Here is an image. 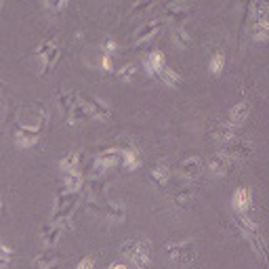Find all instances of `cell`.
Listing matches in <instances>:
<instances>
[{"instance_id":"obj_1","label":"cell","mask_w":269,"mask_h":269,"mask_svg":"<svg viewBox=\"0 0 269 269\" xmlns=\"http://www.w3.org/2000/svg\"><path fill=\"white\" fill-rule=\"evenodd\" d=\"M76 206H78V196L76 194L61 192L59 196H57V202H55L53 215H51V223H59L65 229H69V227H72L69 219H72Z\"/></svg>"},{"instance_id":"obj_2","label":"cell","mask_w":269,"mask_h":269,"mask_svg":"<svg viewBox=\"0 0 269 269\" xmlns=\"http://www.w3.org/2000/svg\"><path fill=\"white\" fill-rule=\"evenodd\" d=\"M122 254L137 269H145L151 263V244L147 240H131L122 246Z\"/></svg>"},{"instance_id":"obj_3","label":"cell","mask_w":269,"mask_h":269,"mask_svg":"<svg viewBox=\"0 0 269 269\" xmlns=\"http://www.w3.org/2000/svg\"><path fill=\"white\" fill-rule=\"evenodd\" d=\"M236 225L240 227V231L246 236V240L250 242L252 250L261 256V259H265V244H263V238H261V231L259 227H256V223L248 217V215H240L236 213Z\"/></svg>"},{"instance_id":"obj_4","label":"cell","mask_w":269,"mask_h":269,"mask_svg":"<svg viewBox=\"0 0 269 269\" xmlns=\"http://www.w3.org/2000/svg\"><path fill=\"white\" fill-rule=\"evenodd\" d=\"M168 252V259L179 265V267H187L192 265V261L196 259V246L192 240H185V242H177V244H168L166 246Z\"/></svg>"},{"instance_id":"obj_5","label":"cell","mask_w":269,"mask_h":269,"mask_svg":"<svg viewBox=\"0 0 269 269\" xmlns=\"http://www.w3.org/2000/svg\"><path fill=\"white\" fill-rule=\"evenodd\" d=\"M78 103L82 105L84 114L88 116V118H97V120H105L110 118V108L105 105L103 101H99L97 97L88 95V93H78Z\"/></svg>"},{"instance_id":"obj_6","label":"cell","mask_w":269,"mask_h":269,"mask_svg":"<svg viewBox=\"0 0 269 269\" xmlns=\"http://www.w3.org/2000/svg\"><path fill=\"white\" fill-rule=\"evenodd\" d=\"M252 151H254V147H252L250 143L242 141V139H233V141H227V143L223 145V149H221L219 154H223L225 158H229V160L236 162L238 158H246V156H250Z\"/></svg>"},{"instance_id":"obj_7","label":"cell","mask_w":269,"mask_h":269,"mask_svg":"<svg viewBox=\"0 0 269 269\" xmlns=\"http://www.w3.org/2000/svg\"><path fill=\"white\" fill-rule=\"evenodd\" d=\"M162 28H164V21H162V19L147 21L145 26H141V28L137 30L133 42H135V44H141V42H145V40H149V38H154L156 34H160V30H162Z\"/></svg>"},{"instance_id":"obj_8","label":"cell","mask_w":269,"mask_h":269,"mask_svg":"<svg viewBox=\"0 0 269 269\" xmlns=\"http://www.w3.org/2000/svg\"><path fill=\"white\" fill-rule=\"evenodd\" d=\"M120 162V151L118 149H105L95 158V172H103L105 168H112Z\"/></svg>"},{"instance_id":"obj_9","label":"cell","mask_w":269,"mask_h":269,"mask_svg":"<svg viewBox=\"0 0 269 269\" xmlns=\"http://www.w3.org/2000/svg\"><path fill=\"white\" fill-rule=\"evenodd\" d=\"M233 166V160L225 158L223 154H215L213 158L208 160V170L210 174H215V177H221V174H227Z\"/></svg>"},{"instance_id":"obj_10","label":"cell","mask_w":269,"mask_h":269,"mask_svg":"<svg viewBox=\"0 0 269 269\" xmlns=\"http://www.w3.org/2000/svg\"><path fill=\"white\" fill-rule=\"evenodd\" d=\"M192 11H194V5H187V3H170L166 7V13L174 23H183L190 17Z\"/></svg>"},{"instance_id":"obj_11","label":"cell","mask_w":269,"mask_h":269,"mask_svg":"<svg viewBox=\"0 0 269 269\" xmlns=\"http://www.w3.org/2000/svg\"><path fill=\"white\" fill-rule=\"evenodd\" d=\"M61 256L49 250V252H40L36 259H34V269H59Z\"/></svg>"},{"instance_id":"obj_12","label":"cell","mask_w":269,"mask_h":269,"mask_svg":"<svg viewBox=\"0 0 269 269\" xmlns=\"http://www.w3.org/2000/svg\"><path fill=\"white\" fill-rule=\"evenodd\" d=\"M63 231H65V227L59 225V223H46L42 227V242L46 244V246H55V244L61 240Z\"/></svg>"},{"instance_id":"obj_13","label":"cell","mask_w":269,"mask_h":269,"mask_svg":"<svg viewBox=\"0 0 269 269\" xmlns=\"http://www.w3.org/2000/svg\"><path fill=\"white\" fill-rule=\"evenodd\" d=\"M250 192L246 190V187H240V190H236V194H233V210L240 215H246L248 208H250Z\"/></svg>"},{"instance_id":"obj_14","label":"cell","mask_w":269,"mask_h":269,"mask_svg":"<svg viewBox=\"0 0 269 269\" xmlns=\"http://www.w3.org/2000/svg\"><path fill=\"white\" fill-rule=\"evenodd\" d=\"M15 143H17V147H23V149L36 145V143H38V133L30 131V128L17 126V128H15Z\"/></svg>"},{"instance_id":"obj_15","label":"cell","mask_w":269,"mask_h":269,"mask_svg":"<svg viewBox=\"0 0 269 269\" xmlns=\"http://www.w3.org/2000/svg\"><path fill=\"white\" fill-rule=\"evenodd\" d=\"M213 135H215V139H219V141H223V143L233 141V139H238V126L229 124L227 120H225V122H219V124L215 126Z\"/></svg>"},{"instance_id":"obj_16","label":"cell","mask_w":269,"mask_h":269,"mask_svg":"<svg viewBox=\"0 0 269 269\" xmlns=\"http://www.w3.org/2000/svg\"><path fill=\"white\" fill-rule=\"evenodd\" d=\"M76 103H78V93H74V91H61L59 95H57V105H59V110L65 118L69 116V112L74 110Z\"/></svg>"},{"instance_id":"obj_17","label":"cell","mask_w":269,"mask_h":269,"mask_svg":"<svg viewBox=\"0 0 269 269\" xmlns=\"http://www.w3.org/2000/svg\"><path fill=\"white\" fill-rule=\"evenodd\" d=\"M248 112H250V105L246 103V101H242V103H236L233 108L229 110V124H233V126H240L244 120L248 118Z\"/></svg>"},{"instance_id":"obj_18","label":"cell","mask_w":269,"mask_h":269,"mask_svg":"<svg viewBox=\"0 0 269 269\" xmlns=\"http://www.w3.org/2000/svg\"><path fill=\"white\" fill-rule=\"evenodd\" d=\"M143 65H145V69H147V74H158L162 67L166 65V61H164V55H162L160 51H154V53H149L145 59H143Z\"/></svg>"},{"instance_id":"obj_19","label":"cell","mask_w":269,"mask_h":269,"mask_svg":"<svg viewBox=\"0 0 269 269\" xmlns=\"http://www.w3.org/2000/svg\"><path fill=\"white\" fill-rule=\"evenodd\" d=\"M181 172L185 174L187 179L198 177V174L202 172V160L198 158V156H192V158L183 160V162H181Z\"/></svg>"},{"instance_id":"obj_20","label":"cell","mask_w":269,"mask_h":269,"mask_svg":"<svg viewBox=\"0 0 269 269\" xmlns=\"http://www.w3.org/2000/svg\"><path fill=\"white\" fill-rule=\"evenodd\" d=\"M120 160L126 170H135L141 164V158H139V151L133 149V147H126V149H120Z\"/></svg>"},{"instance_id":"obj_21","label":"cell","mask_w":269,"mask_h":269,"mask_svg":"<svg viewBox=\"0 0 269 269\" xmlns=\"http://www.w3.org/2000/svg\"><path fill=\"white\" fill-rule=\"evenodd\" d=\"M80 187H82V174H80V172H67L63 177V192L78 194Z\"/></svg>"},{"instance_id":"obj_22","label":"cell","mask_w":269,"mask_h":269,"mask_svg":"<svg viewBox=\"0 0 269 269\" xmlns=\"http://www.w3.org/2000/svg\"><path fill=\"white\" fill-rule=\"evenodd\" d=\"M248 11H250V21L252 23H256V21H269L267 19V15H269V5L267 3H250Z\"/></svg>"},{"instance_id":"obj_23","label":"cell","mask_w":269,"mask_h":269,"mask_svg":"<svg viewBox=\"0 0 269 269\" xmlns=\"http://www.w3.org/2000/svg\"><path fill=\"white\" fill-rule=\"evenodd\" d=\"M151 179H154L160 187H164V185L168 183V179H170V168H168V164H164V162H158V164L151 168Z\"/></svg>"},{"instance_id":"obj_24","label":"cell","mask_w":269,"mask_h":269,"mask_svg":"<svg viewBox=\"0 0 269 269\" xmlns=\"http://www.w3.org/2000/svg\"><path fill=\"white\" fill-rule=\"evenodd\" d=\"M78 162H80V154L78 151H67V156H63L59 160V168L67 174V172H78Z\"/></svg>"},{"instance_id":"obj_25","label":"cell","mask_w":269,"mask_h":269,"mask_svg":"<svg viewBox=\"0 0 269 269\" xmlns=\"http://www.w3.org/2000/svg\"><path fill=\"white\" fill-rule=\"evenodd\" d=\"M156 76H158V78H160L164 84H168V86H179V84H181V76H179L177 72H174L172 67H168V65H164V67H162Z\"/></svg>"},{"instance_id":"obj_26","label":"cell","mask_w":269,"mask_h":269,"mask_svg":"<svg viewBox=\"0 0 269 269\" xmlns=\"http://www.w3.org/2000/svg\"><path fill=\"white\" fill-rule=\"evenodd\" d=\"M223 67H225V53L223 51H215L213 57H210V61H208L210 74H221L223 72Z\"/></svg>"},{"instance_id":"obj_27","label":"cell","mask_w":269,"mask_h":269,"mask_svg":"<svg viewBox=\"0 0 269 269\" xmlns=\"http://www.w3.org/2000/svg\"><path fill=\"white\" fill-rule=\"evenodd\" d=\"M250 34H252V38L254 40H267V34H269V21H256L250 26Z\"/></svg>"},{"instance_id":"obj_28","label":"cell","mask_w":269,"mask_h":269,"mask_svg":"<svg viewBox=\"0 0 269 269\" xmlns=\"http://www.w3.org/2000/svg\"><path fill=\"white\" fill-rule=\"evenodd\" d=\"M172 40H174V44H177V46H181V49H187V46L192 44L190 34H187L185 30H181V28H177V30H174V34H172Z\"/></svg>"},{"instance_id":"obj_29","label":"cell","mask_w":269,"mask_h":269,"mask_svg":"<svg viewBox=\"0 0 269 269\" xmlns=\"http://www.w3.org/2000/svg\"><path fill=\"white\" fill-rule=\"evenodd\" d=\"M86 118V114H84V110H82V105H80V103H76L74 105V110L72 112H69V116H67V124H78V122H82Z\"/></svg>"},{"instance_id":"obj_30","label":"cell","mask_w":269,"mask_h":269,"mask_svg":"<svg viewBox=\"0 0 269 269\" xmlns=\"http://www.w3.org/2000/svg\"><path fill=\"white\" fill-rule=\"evenodd\" d=\"M55 49H59V46H57L53 40H42V42L38 44V49H36V55L40 57V59H44V57H49Z\"/></svg>"},{"instance_id":"obj_31","label":"cell","mask_w":269,"mask_h":269,"mask_svg":"<svg viewBox=\"0 0 269 269\" xmlns=\"http://www.w3.org/2000/svg\"><path fill=\"white\" fill-rule=\"evenodd\" d=\"M135 74H137V67L133 63H126L124 67L118 69V78H122V80H133Z\"/></svg>"},{"instance_id":"obj_32","label":"cell","mask_w":269,"mask_h":269,"mask_svg":"<svg viewBox=\"0 0 269 269\" xmlns=\"http://www.w3.org/2000/svg\"><path fill=\"white\" fill-rule=\"evenodd\" d=\"M11 256H13V250H11L5 242H0V267H5V265H9V261H11Z\"/></svg>"},{"instance_id":"obj_33","label":"cell","mask_w":269,"mask_h":269,"mask_svg":"<svg viewBox=\"0 0 269 269\" xmlns=\"http://www.w3.org/2000/svg\"><path fill=\"white\" fill-rule=\"evenodd\" d=\"M192 196H194V190H192V187H187L185 192H179L177 196H174V202H177L179 206H185L187 202L192 200Z\"/></svg>"},{"instance_id":"obj_34","label":"cell","mask_w":269,"mask_h":269,"mask_svg":"<svg viewBox=\"0 0 269 269\" xmlns=\"http://www.w3.org/2000/svg\"><path fill=\"white\" fill-rule=\"evenodd\" d=\"M101 51L105 53V57H112L116 53V42L108 36V38H103V44H101Z\"/></svg>"},{"instance_id":"obj_35","label":"cell","mask_w":269,"mask_h":269,"mask_svg":"<svg viewBox=\"0 0 269 269\" xmlns=\"http://www.w3.org/2000/svg\"><path fill=\"white\" fill-rule=\"evenodd\" d=\"M67 7V3H44V9L51 11V13H57V11H63Z\"/></svg>"},{"instance_id":"obj_36","label":"cell","mask_w":269,"mask_h":269,"mask_svg":"<svg viewBox=\"0 0 269 269\" xmlns=\"http://www.w3.org/2000/svg\"><path fill=\"white\" fill-rule=\"evenodd\" d=\"M93 267H95V256H84L76 269H93Z\"/></svg>"},{"instance_id":"obj_37","label":"cell","mask_w":269,"mask_h":269,"mask_svg":"<svg viewBox=\"0 0 269 269\" xmlns=\"http://www.w3.org/2000/svg\"><path fill=\"white\" fill-rule=\"evenodd\" d=\"M103 69H112V61H110V57H103Z\"/></svg>"},{"instance_id":"obj_38","label":"cell","mask_w":269,"mask_h":269,"mask_svg":"<svg viewBox=\"0 0 269 269\" xmlns=\"http://www.w3.org/2000/svg\"><path fill=\"white\" fill-rule=\"evenodd\" d=\"M108 269H126V267H124L122 263H112V265H110Z\"/></svg>"},{"instance_id":"obj_39","label":"cell","mask_w":269,"mask_h":269,"mask_svg":"<svg viewBox=\"0 0 269 269\" xmlns=\"http://www.w3.org/2000/svg\"><path fill=\"white\" fill-rule=\"evenodd\" d=\"M0 213H3V200H0Z\"/></svg>"},{"instance_id":"obj_40","label":"cell","mask_w":269,"mask_h":269,"mask_svg":"<svg viewBox=\"0 0 269 269\" xmlns=\"http://www.w3.org/2000/svg\"><path fill=\"white\" fill-rule=\"evenodd\" d=\"M0 9H3V5H0Z\"/></svg>"}]
</instances>
